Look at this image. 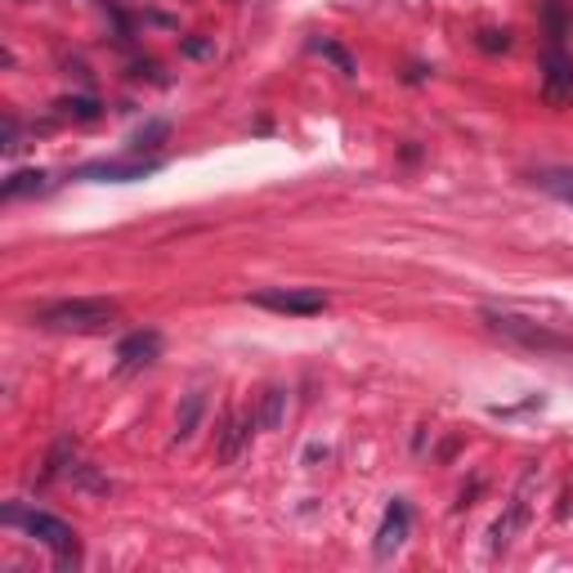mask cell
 <instances>
[{
  "label": "cell",
  "instance_id": "cell-8",
  "mask_svg": "<svg viewBox=\"0 0 573 573\" xmlns=\"http://www.w3.org/2000/svg\"><path fill=\"white\" fill-rule=\"evenodd\" d=\"M161 354V332H130L121 346H117V372H139V368H148L152 359Z\"/></svg>",
  "mask_w": 573,
  "mask_h": 573
},
{
  "label": "cell",
  "instance_id": "cell-15",
  "mask_svg": "<svg viewBox=\"0 0 573 573\" xmlns=\"http://www.w3.org/2000/svg\"><path fill=\"white\" fill-rule=\"evenodd\" d=\"M59 108H63L67 117H76V121H95V117H99V104H95V99H63Z\"/></svg>",
  "mask_w": 573,
  "mask_h": 573
},
{
  "label": "cell",
  "instance_id": "cell-5",
  "mask_svg": "<svg viewBox=\"0 0 573 573\" xmlns=\"http://www.w3.org/2000/svg\"><path fill=\"white\" fill-rule=\"evenodd\" d=\"M542 95H547V104H555V108H564V104L573 99V59H569L560 45H551V50H547Z\"/></svg>",
  "mask_w": 573,
  "mask_h": 573
},
{
  "label": "cell",
  "instance_id": "cell-12",
  "mask_svg": "<svg viewBox=\"0 0 573 573\" xmlns=\"http://www.w3.org/2000/svg\"><path fill=\"white\" fill-rule=\"evenodd\" d=\"M283 417H287V390H283V385H269V390L261 394V417H256V422H261L265 431H278Z\"/></svg>",
  "mask_w": 573,
  "mask_h": 573
},
{
  "label": "cell",
  "instance_id": "cell-17",
  "mask_svg": "<svg viewBox=\"0 0 573 573\" xmlns=\"http://www.w3.org/2000/svg\"><path fill=\"white\" fill-rule=\"evenodd\" d=\"M167 130H171L167 121H148V126H139V130H135V148H152L157 139H167Z\"/></svg>",
  "mask_w": 573,
  "mask_h": 573
},
{
  "label": "cell",
  "instance_id": "cell-14",
  "mask_svg": "<svg viewBox=\"0 0 573 573\" xmlns=\"http://www.w3.org/2000/svg\"><path fill=\"white\" fill-rule=\"evenodd\" d=\"M198 417H202V394H189V399H184V413H180V422H176V439H189L193 426H198Z\"/></svg>",
  "mask_w": 573,
  "mask_h": 573
},
{
  "label": "cell",
  "instance_id": "cell-6",
  "mask_svg": "<svg viewBox=\"0 0 573 573\" xmlns=\"http://www.w3.org/2000/svg\"><path fill=\"white\" fill-rule=\"evenodd\" d=\"M161 161H95V167L81 171V180H95V184H135V180H148Z\"/></svg>",
  "mask_w": 573,
  "mask_h": 573
},
{
  "label": "cell",
  "instance_id": "cell-1",
  "mask_svg": "<svg viewBox=\"0 0 573 573\" xmlns=\"http://www.w3.org/2000/svg\"><path fill=\"white\" fill-rule=\"evenodd\" d=\"M121 314L117 300H104V296H76V300H59L50 309L36 314L41 327H50V332H104V327Z\"/></svg>",
  "mask_w": 573,
  "mask_h": 573
},
{
  "label": "cell",
  "instance_id": "cell-16",
  "mask_svg": "<svg viewBox=\"0 0 573 573\" xmlns=\"http://www.w3.org/2000/svg\"><path fill=\"white\" fill-rule=\"evenodd\" d=\"M547 28H551V45H560L564 41V6H560V0H547Z\"/></svg>",
  "mask_w": 573,
  "mask_h": 573
},
{
  "label": "cell",
  "instance_id": "cell-4",
  "mask_svg": "<svg viewBox=\"0 0 573 573\" xmlns=\"http://www.w3.org/2000/svg\"><path fill=\"white\" fill-rule=\"evenodd\" d=\"M252 305L274 309V314H322V309H327V296H322V291H309V287H269V291H256Z\"/></svg>",
  "mask_w": 573,
  "mask_h": 573
},
{
  "label": "cell",
  "instance_id": "cell-10",
  "mask_svg": "<svg viewBox=\"0 0 573 573\" xmlns=\"http://www.w3.org/2000/svg\"><path fill=\"white\" fill-rule=\"evenodd\" d=\"M407 502H394L390 511H385V524H381V533H376V555L385 560V555H394L399 547H403V538H407Z\"/></svg>",
  "mask_w": 573,
  "mask_h": 573
},
{
  "label": "cell",
  "instance_id": "cell-11",
  "mask_svg": "<svg viewBox=\"0 0 573 573\" xmlns=\"http://www.w3.org/2000/svg\"><path fill=\"white\" fill-rule=\"evenodd\" d=\"M533 180H538L542 193L560 198L564 206H573V171H569V167H547V171H538Z\"/></svg>",
  "mask_w": 573,
  "mask_h": 573
},
{
  "label": "cell",
  "instance_id": "cell-7",
  "mask_svg": "<svg viewBox=\"0 0 573 573\" xmlns=\"http://www.w3.org/2000/svg\"><path fill=\"white\" fill-rule=\"evenodd\" d=\"M256 426H261V422L247 417V413H229L224 426H220V435H215V457H220V461H237L242 448L252 444V431H256Z\"/></svg>",
  "mask_w": 573,
  "mask_h": 573
},
{
  "label": "cell",
  "instance_id": "cell-3",
  "mask_svg": "<svg viewBox=\"0 0 573 573\" xmlns=\"http://www.w3.org/2000/svg\"><path fill=\"white\" fill-rule=\"evenodd\" d=\"M6 524H23L41 547H50V551H59V555L76 551L72 524L59 520V516H50V511H19V507H10V511H6Z\"/></svg>",
  "mask_w": 573,
  "mask_h": 573
},
{
  "label": "cell",
  "instance_id": "cell-13",
  "mask_svg": "<svg viewBox=\"0 0 573 573\" xmlns=\"http://www.w3.org/2000/svg\"><path fill=\"white\" fill-rule=\"evenodd\" d=\"M45 189V171H19V176H10L6 180V198L14 202V198H28V193H41Z\"/></svg>",
  "mask_w": 573,
  "mask_h": 573
},
{
  "label": "cell",
  "instance_id": "cell-18",
  "mask_svg": "<svg viewBox=\"0 0 573 573\" xmlns=\"http://www.w3.org/2000/svg\"><path fill=\"white\" fill-rule=\"evenodd\" d=\"M479 45H484V50H507L511 36H507V32H479Z\"/></svg>",
  "mask_w": 573,
  "mask_h": 573
},
{
  "label": "cell",
  "instance_id": "cell-9",
  "mask_svg": "<svg viewBox=\"0 0 573 573\" xmlns=\"http://www.w3.org/2000/svg\"><path fill=\"white\" fill-rule=\"evenodd\" d=\"M529 488H533V475H529V479L520 484V494L511 498V507H507V516H502V520L494 524V547H498V551H502V547H507V542L516 538V529H520V524L529 520Z\"/></svg>",
  "mask_w": 573,
  "mask_h": 573
},
{
  "label": "cell",
  "instance_id": "cell-2",
  "mask_svg": "<svg viewBox=\"0 0 573 573\" xmlns=\"http://www.w3.org/2000/svg\"><path fill=\"white\" fill-rule=\"evenodd\" d=\"M484 322L494 327L498 337L524 346V350H538V354H573V341H564L551 327L533 322V318H520V314H502V309H484Z\"/></svg>",
  "mask_w": 573,
  "mask_h": 573
}]
</instances>
